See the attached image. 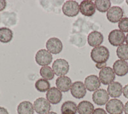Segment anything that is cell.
<instances>
[{"instance_id": "1", "label": "cell", "mask_w": 128, "mask_h": 114, "mask_svg": "<svg viewBox=\"0 0 128 114\" xmlns=\"http://www.w3.org/2000/svg\"><path fill=\"white\" fill-rule=\"evenodd\" d=\"M90 57L92 61L96 64L106 63L110 58L108 49L103 46L94 48L90 53Z\"/></svg>"}, {"instance_id": "2", "label": "cell", "mask_w": 128, "mask_h": 114, "mask_svg": "<svg viewBox=\"0 0 128 114\" xmlns=\"http://www.w3.org/2000/svg\"><path fill=\"white\" fill-rule=\"evenodd\" d=\"M52 69L54 74L58 76H64L69 71V64L65 59L58 58L52 63Z\"/></svg>"}, {"instance_id": "3", "label": "cell", "mask_w": 128, "mask_h": 114, "mask_svg": "<svg viewBox=\"0 0 128 114\" xmlns=\"http://www.w3.org/2000/svg\"><path fill=\"white\" fill-rule=\"evenodd\" d=\"M64 14L68 18H74L80 13V4L76 1H66L62 6Z\"/></svg>"}, {"instance_id": "4", "label": "cell", "mask_w": 128, "mask_h": 114, "mask_svg": "<svg viewBox=\"0 0 128 114\" xmlns=\"http://www.w3.org/2000/svg\"><path fill=\"white\" fill-rule=\"evenodd\" d=\"M35 62L42 67L48 66L52 61V56L46 50H40L35 54Z\"/></svg>"}, {"instance_id": "5", "label": "cell", "mask_w": 128, "mask_h": 114, "mask_svg": "<svg viewBox=\"0 0 128 114\" xmlns=\"http://www.w3.org/2000/svg\"><path fill=\"white\" fill-rule=\"evenodd\" d=\"M124 108L123 102L117 99L109 100L106 104V112L109 114H122Z\"/></svg>"}, {"instance_id": "6", "label": "cell", "mask_w": 128, "mask_h": 114, "mask_svg": "<svg viewBox=\"0 0 128 114\" xmlns=\"http://www.w3.org/2000/svg\"><path fill=\"white\" fill-rule=\"evenodd\" d=\"M51 103L47 99L39 98L36 99L34 102V110L38 114H46L51 110Z\"/></svg>"}, {"instance_id": "7", "label": "cell", "mask_w": 128, "mask_h": 114, "mask_svg": "<svg viewBox=\"0 0 128 114\" xmlns=\"http://www.w3.org/2000/svg\"><path fill=\"white\" fill-rule=\"evenodd\" d=\"M108 41L111 45L118 47L126 41V35L120 30H114L108 35Z\"/></svg>"}, {"instance_id": "8", "label": "cell", "mask_w": 128, "mask_h": 114, "mask_svg": "<svg viewBox=\"0 0 128 114\" xmlns=\"http://www.w3.org/2000/svg\"><path fill=\"white\" fill-rule=\"evenodd\" d=\"M99 78L100 83H102L104 85H110L115 80V74L112 68L110 67H106L100 70Z\"/></svg>"}, {"instance_id": "9", "label": "cell", "mask_w": 128, "mask_h": 114, "mask_svg": "<svg viewBox=\"0 0 128 114\" xmlns=\"http://www.w3.org/2000/svg\"><path fill=\"white\" fill-rule=\"evenodd\" d=\"M46 47L51 54H57L61 53L62 51L63 44L59 38L51 37L47 40Z\"/></svg>"}, {"instance_id": "10", "label": "cell", "mask_w": 128, "mask_h": 114, "mask_svg": "<svg viewBox=\"0 0 128 114\" xmlns=\"http://www.w3.org/2000/svg\"><path fill=\"white\" fill-rule=\"evenodd\" d=\"M124 16V11L122 8L118 6H114L108 10L106 14L107 19L110 22L116 23L119 22Z\"/></svg>"}, {"instance_id": "11", "label": "cell", "mask_w": 128, "mask_h": 114, "mask_svg": "<svg viewBox=\"0 0 128 114\" xmlns=\"http://www.w3.org/2000/svg\"><path fill=\"white\" fill-rule=\"evenodd\" d=\"M110 96L104 89H98L92 94V100L97 105L102 106L109 101Z\"/></svg>"}, {"instance_id": "12", "label": "cell", "mask_w": 128, "mask_h": 114, "mask_svg": "<svg viewBox=\"0 0 128 114\" xmlns=\"http://www.w3.org/2000/svg\"><path fill=\"white\" fill-rule=\"evenodd\" d=\"M70 93L74 98L78 100L83 98L86 94V88L84 84L80 81L73 83L70 88Z\"/></svg>"}, {"instance_id": "13", "label": "cell", "mask_w": 128, "mask_h": 114, "mask_svg": "<svg viewBox=\"0 0 128 114\" xmlns=\"http://www.w3.org/2000/svg\"><path fill=\"white\" fill-rule=\"evenodd\" d=\"M96 8L95 4L91 0H84L80 4V11L82 15L86 17H91L94 15Z\"/></svg>"}, {"instance_id": "14", "label": "cell", "mask_w": 128, "mask_h": 114, "mask_svg": "<svg viewBox=\"0 0 128 114\" xmlns=\"http://www.w3.org/2000/svg\"><path fill=\"white\" fill-rule=\"evenodd\" d=\"M84 86L90 92L96 91L100 86V82L96 75H90L84 79Z\"/></svg>"}, {"instance_id": "15", "label": "cell", "mask_w": 128, "mask_h": 114, "mask_svg": "<svg viewBox=\"0 0 128 114\" xmlns=\"http://www.w3.org/2000/svg\"><path fill=\"white\" fill-rule=\"evenodd\" d=\"M103 35L98 31H93L88 34L87 37L88 44L93 48L98 47L103 42Z\"/></svg>"}, {"instance_id": "16", "label": "cell", "mask_w": 128, "mask_h": 114, "mask_svg": "<svg viewBox=\"0 0 128 114\" xmlns=\"http://www.w3.org/2000/svg\"><path fill=\"white\" fill-rule=\"evenodd\" d=\"M62 94L56 87L50 88L46 93V99L52 104H56L62 100Z\"/></svg>"}, {"instance_id": "17", "label": "cell", "mask_w": 128, "mask_h": 114, "mask_svg": "<svg viewBox=\"0 0 128 114\" xmlns=\"http://www.w3.org/2000/svg\"><path fill=\"white\" fill-rule=\"evenodd\" d=\"M72 81L70 78L68 76H64L58 78L56 80V88L59 90L63 92H67L72 86Z\"/></svg>"}, {"instance_id": "18", "label": "cell", "mask_w": 128, "mask_h": 114, "mask_svg": "<svg viewBox=\"0 0 128 114\" xmlns=\"http://www.w3.org/2000/svg\"><path fill=\"white\" fill-rule=\"evenodd\" d=\"M113 70L117 76H125L128 73V63L124 60H116L113 65Z\"/></svg>"}, {"instance_id": "19", "label": "cell", "mask_w": 128, "mask_h": 114, "mask_svg": "<svg viewBox=\"0 0 128 114\" xmlns=\"http://www.w3.org/2000/svg\"><path fill=\"white\" fill-rule=\"evenodd\" d=\"M123 91L122 85L119 82H114L108 85L107 92L110 97L113 98H119Z\"/></svg>"}, {"instance_id": "20", "label": "cell", "mask_w": 128, "mask_h": 114, "mask_svg": "<svg viewBox=\"0 0 128 114\" xmlns=\"http://www.w3.org/2000/svg\"><path fill=\"white\" fill-rule=\"evenodd\" d=\"M94 110V106L90 101H81L78 105L77 112L79 114H92Z\"/></svg>"}, {"instance_id": "21", "label": "cell", "mask_w": 128, "mask_h": 114, "mask_svg": "<svg viewBox=\"0 0 128 114\" xmlns=\"http://www.w3.org/2000/svg\"><path fill=\"white\" fill-rule=\"evenodd\" d=\"M17 111L18 114H34V104L30 101H22L18 106Z\"/></svg>"}, {"instance_id": "22", "label": "cell", "mask_w": 128, "mask_h": 114, "mask_svg": "<svg viewBox=\"0 0 128 114\" xmlns=\"http://www.w3.org/2000/svg\"><path fill=\"white\" fill-rule=\"evenodd\" d=\"M77 110L78 105L72 101L64 102L61 106L62 114H76Z\"/></svg>"}, {"instance_id": "23", "label": "cell", "mask_w": 128, "mask_h": 114, "mask_svg": "<svg viewBox=\"0 0 128 114\" xmlns=\"http://www.w3.org/2000/svg\"><path fill=\"white\" fill-rule=\"evenodd\" d=\"M13 38V32L6 27L0 28V42L6 44L10 42Z\"/></svg>"}, {"instance_id": "24", "label": "cell", "mask_w": 128, "mask_h": 114, "mask_svg": "<svg viewBox=\"0 0 128 114\" xmlns=\"http://www.w3.org/2000/svg\"><path fill=\"white\" fill-rule=\"evenodd\" d=\"M94 4L96 9L101 13L108 12L111 8V2L110 0H96Z\"/></svg>"}, {"instance_id": "25", "label": "cell", "mask_w": 128, "mask_h": 114, "mask_svg": "<svg viewBox=\"0 0 128 114\" xmlns=\"http://www.w3.org/2000/svg\"><path fill=\"white\" fill-rule=\"evenodd\" d=\"M50 86H51V84L49 81L43 79V78L38 79L35 82V88L40 92H48L50 89Z\"/></svg>"}, {"instance_id": "26", "label": "cell", "mask_w": 128, "mask_h": 114, "mask_svg": "<svg viewBox=\"0 0 128 114\" xmlns=\"http://www.w3.org/2000/svg\"><path fill=\"white\" fill-rule=\"evenodd\" d=\"M40 74L42 78L46 80H51L54 78V73L50 66H44L41 67L40 70Z\"/></svg>"}, {"instance_id": "27", "label": "cell", "mask_w": 128, "mask_h": 114, "mask_svg": "<svg viewBox=\"0 0 128 114\" xmlns=\"http://www.w3.org/2000/svg\"><path fill=\"white\" fill-rule=\"evenodd\" d=\"M116 55L122 60H128V44H122L119 46L116 49Z\"/></svg>"}, {"instance_id": "28", "label": "cell", "mask_w": 128, "mask_h": 114, "mask_svg": "<svg viewBox=\"0 0 128 114\" xmlns=\"http://www.w3.org/2000/svg\"><path fill=\"white\" fill-rule=\"evenodd\" d=\"M119 30L123 33H128V18H123L118 24Z\"/></svg>"}, {"instance_id": "29", "label": "cell", "mask_w": 128, "mask_h": 114, "mask_svg": "<svg viewBox=\"0 0 128 114\" xmlns=\"http://www.w3.org/2000/svg\"><path fill=\"white\" fill-rule=\"evenodd\" d=\"M92 114H107L106 112L105 111L104 109L102 108H96L94 110L93 113Z\"/></svg>"}, {"instance_id": "30", "label": "cell", "mask_w": 128, "mask_h": 114, "mask_svg": "<svg viewBox=\"0 0 128 114\" xmlns=\"http://www.w3.org/2000/svg\"><path fill=\"white\" fill-rule=\"evenodd\" d=\"M6 6V2L5 0H0V12L4 10Z\"/></svg>"}, {"instance_id": "31", "label": "cell", "mask_w": 128, "mask_h": 114, "mask_svg": "<svg viewBox=\"0 0 128 114\" xmlns=\"http://www.w3.org/2000/svg\"><path fill=\"white\" fill-rule=\"evenodd\" d=\"M122 93H123L124 96L126 98H127V99H128V84L126 85V86H124V87L123 88Z\"/></svg>"}, {"instance_id": "32", "label": "cell", "mask_w": 128, "mask_h": 114, "mask_svg": "<svg viewBox=\"0 0 128 114\" xmlns=\"http://www.w3.org/2000/svg\"><path fill=\"white\" fill-rule=\"evenodd\" d=\"M96 67L97 69H102L106 67V63H99V64H96Z\"/></svg>"}, {"instance_id": "33", "label": "cell", "mask_w": 128, "mask_h": 114, "mask_svg": "<svg viewBox=\"0 0 128 114\" xmlns=\"http://www.w3.org/2000/svg\"><path fill=\"white\" fill-rule=\"evenodd\" d=\"M0 114H9V113L6 108L0 106Z\"/></svg>"}, {"instance_id": "34", "label": "cell", "mask_w": 128, "mask_h": 114, "mask_svg": "<svg viewBox=\"0 0 128 114\" xmlns=\"http://www.w3.org/2000/svg\"><path fill=\"white\" fill-rule=\"evenodd\" d=\"M124 113L125 114H128V101L126 102V103L124 105Z\"/></svg>"}, {"instance_id": "35", "label": "cell", "mask_w": 128, "mask_h": 114, "mask_svg": "<svg viewBox=\"0 0 128 114\" xmlns=\"http://www.w3.org/2000/svg\"><path fill=\"white\" fill-rule=\"evenodd\" d=\"M126 42L127 44L128 45V34H127L126 37Z\"/></svg>"}, {"instance_id": "36", "label": "cell", "mask_w": 128, "mask_h": 114, "mask_svg": "<svg viewBox=\"0 0 128 114\" xmlns=\"http://www.w3.org/2000/svg\"><path fill=\"white\" fill-rule=\"evenodd\" d=\"M57 114L56 112H50L49 113H48V114Z\"/></svg>"}, {"instance_id": "37", "label": "cell", "mask_w": 128, "mask_h": 114, "mask_svg": "<svg viewBox=\"0 0 128 114\" xmlns=\"http://www.w3.org/2000/svg\"><path fill=\"white\" fill-rule=\"evenodd\" d=\"M126 3H127V4H128V0H126Z\"/></svg>"}]
</instances>
